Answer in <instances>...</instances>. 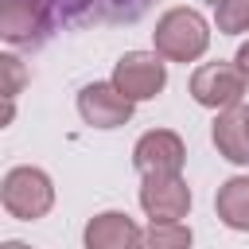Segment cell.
<instances>
[{"label":"cell","instance_id":"1","mask_svg":"<svg viewBox=\"0 0 249 249\" xmlns=\"http://www.w3.org/2000/svg\"><path fill=\"white\" fill-rule=\"evenodd\" d=\"M152 43L167 62H195L210 47V23L195 8H167L156 19Z\"/></svg>","mask_w":249,"mask_h":249},{"label":"cell","instance_id":"2","mask_svg":"<svg viewBox=\"0 0 249 249\" xmlns=\"http://www.w3.org/2000/svg\"><path fill=\"white\" fill-rule=\"evenodd\" d=\"M0 202L12 218L19 222H35V218H47L51 206H54V183L43 167H12L0 183Z\"/></svg>","mask_w":249,"mask_h":249},{"label":"cell","instance_id":"3","mask_svg":"<svg viewBox=\"0 0 249 249\" xmlns=\"http://www.w3.org/2000/svg\"><path fill=\"white\" fill-rule=\"evenodd\" d=\"M58 27L51 0H4L0 4V39L8 47H43L51 31Z\"/></svg>","mask_w":249,"mask_h":249},{"label":"cell","instance_id":"4","mask_svg":"<svg viewBox=\"0 0 249 249\" xmlns=\"http://www.w3.org/2000/svg\"><path fill=\"white\" fill-rule=\"evenodd\" d=\"M113 86L132 101H152L167 86V62L160 51H128L113 66Z\"/></svg>","mask_w":249,"mask_h":249},{"label":"cell","instance_id":"5","mask_svg":"<svg viewBox=\"0 0 249 249\" xmlns=\"http://www.w3.org/2000/svg\"><path fill=\"white\" fill-rule=\"evenodd\" d=\"M245 78L237 62H202L191 74V97L202 109H233L245 97Z\"/></svg>","mask_w":249,"mask_h":249},{"label":"cell","instance_id":"6","mask_svg":"<svg viewBox=\"0 0 249 249\" xmlns=\"http://www.w3.org/2000/svg\"><path fill=\"white\" fill-rule=\"evenodd\" d=\"M140 210L148 222H183L191 210V187L187 179L175 175H144L140 183Z\"/></svg>","mask_w":249,"mask_h":249},{"label":"cell","instance_id":"7","mask_svg":"<svg viewBox=\"0 0 249 249\" xmlns=\"http://www.w3.org/2000/svg\"><path fill=\"white\" fill-rule=\"evenodd\" d=\"M132 109H136V101L124 97V93L113 86V78H109V82H89V86H82V93H78V113H82V121L93 124V128H121V124L132 121Z\"/></svg>","mask_w":249,"mask_h":249},{"label":"cell","instance_id":"8","mask_svg":"<svg viewBox=\"0 0 249 249\" xmlns=\"http://www.w3.org/2000/svg\"><path fill=\"white\" fill-rule=\"evenodd\" d=\"M187 163V144L171 128H152L132 148V167L140 175H175Z\"/></svg>","mask_w":249,"mask_h":249},{"label":"cell","instance_id":"9","mask_svg":"<svg viewBox=\"0 0 249 249\" xmlns=\"http://www.w3.org/2000/svg\"><path fill=\"white\" fill-rule=\"evenodd\" d=\"M54 4V16L62 27H78V23H89V19H101V23H136L152 0H51Z\"/></svg>","mask_w":249,"mask_h":249},{"label":"cell","instance_id":"10","mask_svg":"<svg viewBox=\"0 0 249 249\" xmlns=\"http://www.w3.org/2000/svg\"><path fill=\"white\" fill-rule=\"evenodd\" d=\"M82 241L86 249H132V245H144V230L121 210H101L89 218Z\"/></svg>","mask_w":249,"mask_h":249},{"label":"cell","instance_id":"11","mask_svg":"<svg viewBox=\"0 0 249 249\" xmlns=\"http://www.w3.org/2000/svg\"><path fill=\"white\" fill-rule=\"evenodd\" d=\"M210 136H214L218 156H226L230 163H249V105L218 109Z\"/></svg>","mask_w":249,"mask_h":249},{"label":"cell","instance_id":"12","mask_svg":"<svg viewBox=\"0 0 249 249\" xmlns=\"http://www.w3.org/2000/svg\"><path fill=\"white\" fill-rule=\"evenodd\" d=\"M214 210H218V218H222L230 230L249 233V175L226 179V183L218 187V195H214Z\"/></svg>","mask_w":249,"mask_h":249},{"label":"cell","instance_id":"13","mask_svg":"<svg viewBox=\"0 0 249 249\" xmlns=\"http://www.w3.org/2000/svg\"><path fill=\"white\" fill-rule=\"evenodd\" d=\"M214 23L222 35L249 31V0H214Z\"/></svg>","mask_w":249,"mask_h":249},{"label":"cell","instance_id":"14","mask_svg":"<svg viewBox=\"0 0 249 249\" xmlns=\"http://www.w3.org/2000/svg\"><path fill=\"white\" fill-rule=\"evenodd\" d=\"M144 245H152V249H183V245H191V230L183 222H152L144 230Z\"/></svg>","mask_w":249,"mask_h":249},{"label":"cell","instance_id":"15","mask_svg":"<svg viewBox=\"0 0 249 249\" xmlns=\"http://www.w3.org/2000/svg\"><path fill=\"white\" fill-rule=\"evenodd\" d=\"M0 70H4V101H16V93L27 82V70L16 54H0Z\"/></svg>","mask_w":249,"mask_h":249},{"label":"cell","instance_id":"16","mask_svg":"<svg viewBox=\"0 0 249 249\" xmlns=\"http://www.w3.org/2000/svg\"><path fill=\"white\" fill-rule=\"evenodd\" d=\"M233 62H237V66H241V70L249 74V39H245V43L237 47V54H233Z\"/></svg>","mask_w":249,"mask_h":249}]
</instances>
